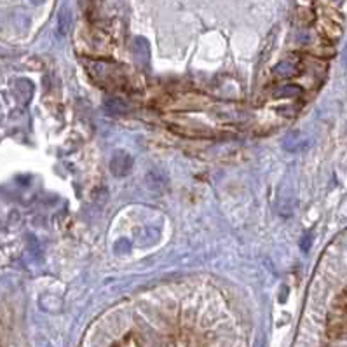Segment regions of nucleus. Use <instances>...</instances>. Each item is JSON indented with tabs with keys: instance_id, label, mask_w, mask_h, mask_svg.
Listing matches in <instances>:
<instances>
[{
	"instance_id": "1",
	"label": "nucleus",
	"mask_w": 347,
	"mask_h": 347,
	"mask_svg": "<svg viewBox=\"0 0 347 347\" xmlns=\"http://www.w3.org/2000/svg\"><path fill=\"white\" fill-rule=\"evenodd\" d=\"M311 145H313V140L309 138V134L302 133V131L290 133L286 138L283 140V148H286L288 152H304Z\"/></svg>"
},
{
	"instance_id": "2",
	"label": "nucleus",
	"mask_w": 347,
	"mask_h": 347,
	"mask_svg": "<svg viewBox=\"0 0 347 347\" xmlns=\"http://www.w3.org/2000/svg\"><path fill=\"white\" fill-rule=\"evenodd\" d=\"M131 166H133V157L129 156L124 150H117L113 153L112 161H110V169L115 177H124L131 171Z\"/></svg>"
},
{
	"instance_id": "3",
	"label": "nucleus",
	"mask_w": 347,
	"mask_h": 347,
	"mask_svg": "<svg viewBox=\"0 0 347 347\" xmlns=\"http://www.w3.org/2000/svg\"><path fill=\"white\" fill-rule=\"evenodd\" d=\"M70 28H72V11L68 6H63L58 12V20H56V32L60 37H65Z\"/></svg>"
},
{
	"instance_id": "4",
	"label": "nucleus",
	"mask_w": 347,
	"mask_h": 347,
	"mask_svg": "<svg viewBox=\"0 0 347 347\" xmlns=\"http://www.w3.org/2000/svg\"><path fill=\"white\" fill-rule=\"evenodd\" d=\"M105 110L121 115V113H126L127 110H129V105L121 98H108L107 102H105Z\"/></svg>"
},
{
	"instance_id": "5",
	"label": "nucleus",
	"mask_w": 347,
	"mask_h": 347,
	"mask_svg": "<svg viewBox=\"0 0 347 347\" xmlns=\"http://www.w3.org/2000/svg\"><path fill=\"white\" fill-rule=\"evenodd\" d=\"M274 73L281 77H290L295 73V65L290 63V61H283V63H279L278 67L274 68Z\"/></svg>"
},
{
	"instance_id": "6",
	"label": "nucleus",
	"mask_w": 347,
	"mask_h": 347,
	"mask_svg": "<svg viewBox=\"0 0 347 347\" xmlns=\"http://www.w3.org/2000/svg\"><path fill=\"white\" fill-rule=\"evenodd\" d=\"M302 93V89L300 87H297V86H293V84H288V86H283L281 89H278L276 91V96H281V98H286V96H295V94H300Z\"/></svg>"
},
{
	"instance_id": "7",
	"label": "nucleus",
	"mask_w": 347,
	"mask_h": 347,
	"mask_svg": "<svg viewBox=\"0 0 347 347\" xmlns=\"http://www.w3.org/2000/svg\"><path fill=\"white\" fill-rule=\"evenodd\" d=\"M113 248H115L117 253H127V252H129V248H131V244L127 243L126 239H121V241H117Z\"/></svg>"
},
{
	"instance_id": "8",
	"label": "nucleus",
	"mask_w": 347,
	"mask_h": 347,
	"mask_svg": "<svg viewBox=\"0 0 347 347\" xmlns=\"http://www.w3.org/2000/svg\"><path fill=\"white\" fill-rule=\"evenodd\" d=\"M32 4H35V6H41V4L44 2V0H30Z\"/></svg>"
}]
</instances>
